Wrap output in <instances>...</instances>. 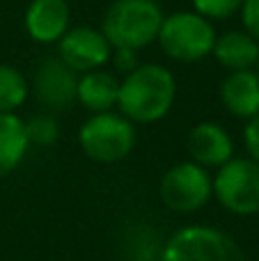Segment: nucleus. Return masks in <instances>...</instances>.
<instances>
[{"mask_svg":"<svg viewBox=\"0 0 259 261\" xmlns=\"http://www.w3.org/2000/svg\"><path fill=\"white\" fill-rule=\"evenodd\" d=\"M163 18L156 0H113L103 14L101 32L113 48L138 53L156 41Z\"/></svg>","mask_w":259,"mask_h":261,"instance_id":"f03ea898","label":"nucleus"},{"mask_svg":"<svg viewBox=\"0 0 259 261\" xmlns=\"http://www.w3.org/2000/svg\"><path fill=\"white\" fill-rule=\"evenodd\" d=\"M28 149L25 122L16 113H0V179L21 165Z\"/></svg>","mask_w":259,"mask_h":261,"instance_id":"2eb2a0df","label":"nucleus"},{"mask_svg":"<svg viewBox=\"0 0 259 261\" xmlns=\"http://www.w3.org/2000/svg\"><path fill=\"white\" fill-rule=\"evenodd\" d=\"M113 46L101 32V28L76 25L58 41V58L76 73L103 69L110 62Z\"/></svg>","mask_w":259,"mask_h":261,"instance_id":"1a4fd4ad","label":"nucleus"},{"mask_svg":"<svg viewBox=\"0 0 259 261\" xmlns=\"http://www.w3.org/2000/svg\"><path fill=\"white\" fill-rule=\"evenodd\" d=\"M239 14H241L243 32H248L252 39L259 41V0H243Z\"/></svg>","mask_w":259,"mask_h":261,"instance_id":"6ab92c4d","label":"nucleus"},{"mask_svg":"<svg viewBox=\"0 0 259 261\" xmlns=\"http://www.w3.org/2000/svg\"><path fill=\"white\" fill-rule=\"evenodd\" d=\"M186 149L193 163L204 170H218L234 158V140L218 122H200L188 130Z\"/></svg>","mask_w":259,"mask_h":261,"instance_id":"9b49d317","label":"nucleus"},{"mask_svg":"<svg viewBox=\"0 0 259 261\" xmlns=\"http://www.w3.org/2000/svg\"><path fill=\"white\" fill-rule=\"evenodd\" d=\"M30 96V81L12 64L0 62V113H16Z\"/></svg>","mask_w":259,"mask_h":261,"instance_id":"dca6fc26","label":"nucleus"},{"mask_svg":"<svg viewBox=\"0 0 259 261\" xmlns=\"http://www.w3.org/2000/svg\"><path fill=\"white\" fill-rule=\"evenodd\" d=\"M211 58L227 71H246L255 69L259 60V41L243 30H229L216 37Z\"/></svg>","mask_w":259,"mask_h":261,"instance_id":"4468645a","label":"nucleus"},{"mask_svg":"<svg viewBox=\"0 0 259 261\" xmlns=\"http://www.w3.org/2000/svg\"><path fill=\"white\" fill-rule=\"evenodd\" d=\"M243 144H246L248 158H252L259 165V115L248 119L246 128H243Z\"/></svg>","mask_w":259,"mask_h":261,"instance_id":"aec40b11","label":"nucleus"},{"mask_svg":"<svg viewBox=\"0 0 259 261\" xmlns=\"http://www.w3.org/2000/svg\"><path fill=\"white\" fill-rule=\"evenodd\" d=\"M78 142L94 163H119L136 147V124L113 110L90 115L78 130Z\"/></svg>","mask_w":259,"mask_h":261,"instance_id":"20e7f679","label":"nucleus"},{"mask_svg":"<svg viewBox=\"0 0 259 261\" xmlns=\"http://www.w3.org/2000/svg\"><path fill=\"white\" fill-rule=\"evenodd\" d=\"M161 202L174 213H195L214 197V179L209 170L193 161L172 165L159 186Z\"/></svg>","mask_w":259,"mask_h":261,"instance_id":"0eeeda50","label":"nucleus"},{"mask_svg":"<svg viewBox=\"0 0 259 261\" xmlns=\"http://www.w3.org/2000/svg\"><path fill=\"white\" fill-rule=\"evenodd\" d=\"M191 3H193V12H197L206 21L214 23L237 16L243 0H191Z\"/></svg>","mask_w":259,"mask_h":261,"instance_id":"a211bd4d","label":"nucleus"},{"mask_svg":"<svg viewBox=\"0 0 259 261\" xmlns=\"http://www.w3.org/2000/svg\"><path fill=\"white\" fill-rule=\"evenodd\" d=\"M161 261H246L229 234L209 225H188L163 245Z\"/></svg>","mask_w":259,"mask_h":261,"instance_id":"39448f33","label":"nucleus"},{"mask_svg":"<svg viewBox=\"0 0 259 261\" xmlns=\"http://www.w3.org/2000/svg\"><path fill=\"white\" fill-rule=\"evenodd\" d=\"M110 62H113V67L117 69L119 73H124V76L140 64L138 62V53H133V50H124V48H113Z\"/></svg>","mask_w":259,"mask_h":261,"instance_id":"412c9836","label":"nucleus"},{"mask_svg":"<svg viewBox=\"0 0 259 261\" xmlns=\"http://www.w3.org/2000/svg\"><path fill=\"white\" fill-rule=\"evenodd\" d=\"M214 197L234 216L259 213V165L252 158H232L214 176Z\"/></svg>","mask_w":259,"mask_h":261,"instance_id":"423d86ee","label":"nucleus"},{"mask_svg":"<svg viewBox=\"0 0 259 261\" xmlns=\"http://www.w3.org/2000/svg\"><path fill=\"white\" fill-rule=\"evenodd\" d=\"M117 94H119V78L115 73L106 71V69L78 73L76 101L90 115L110 113L117 106Z\"/></svg>","mask_w":259,"mask_h":261,"instance_id":"ddd939ff","label":"nucleus"},{"mask_svg":"<svg viewBox=\"0 0 259 261\" xmlns=\"http://www.w3.org/2000/svg\"><path fill=\"white\" fill-rule=\"evenodd\" d=\"M216 37L214 23L193 9H182L163 18L156 44L174 62H200L211 55Z\"/></svg>","mask_w":259,"mask_h":261,"instance_id":"7ed1b4c3","label":"nucleus"},{"mask_svg":"<svg viewBox=\"0 0 259 261\" xmlns=\"http://www.w3.org/2000/svg\"><path fill=\"white\" fill-rule=\"evenodd\" d=\"M23 28L35 44H58L71 28V7L67 0H30L23 14Z\"/></svg>","mask_w":259,"mask_h":261,"instance_id":"9d476101","label":"nucleus"},{"mask_svg":"<svg viewBox=\"0 0 259 261\" xmlns=\"http://www.w3.org/2000/svg\"><path fill=\"white\" fill-rule=\"evenodd\" d=\"M25 135L30 147H50L55 144V140L60 138V124L55 119V115L50 113H39L32 115L25 122Z\"/></svg>","mask_w":259,"mask_h":261,"instance_id":"f3484780","label":"nucleus"},{"mask_svg":"<svg viewBox=\"0 0 259 261\" xmlns=\"http://www.w3.org/2000/svg\"><path fill=\"white\" fill-rule=\"evenodd\" d=\"M220 101L225 110L239 119L259 115V73L255 69L229 71L220 83Z\"/></svg>","mask_w":259,"mask_h":261,"instance_id":"f8f14e48","label":"nucleus"},{"mask_svg":"<svg viewBox=\"0 0 259 261\" xmlns=\"http://www.w3.org/2000/svg\"><path fill=\"white\" fill-rule=\"evenodd\" d=\"M177 99V78L156 62L138 64L119 81L117 108L131 124L161 122Z\"/></svg>","mask_w":259,"mask_h":261,"instance_id":"f257e3e1","label":"nucleus"},{"mask_svg":"<svg viewBox=\"0 0 259 261\" xmlns=\"http://www.w3.org/2000/svg\"><path fill=\"white\" fill-rule=\"evenodd\" d=\"M78 73L69 69L58 55L44 58L30 81V94L46 113H64L76 103Z\"/></svg>","mask_w":259,"mask_h":261,"instance_id":"6e6552de","label":"nucleus"},{"mask_svg":"<svg viewBox=\"0 0 259 261\" xmlns=\"http://www.w3.org/2000/svg\"><path fill=\"white\" fill-rule=\"evenodd\" d=\"M255 71H257V73H259V60H257V67H255Z\"/></svg>","mask_w":259,"mask_h":261,"instance_id":"4be33fe9","label":"nucleus"}]
</instances>
